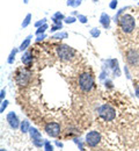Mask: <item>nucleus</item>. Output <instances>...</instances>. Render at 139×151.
<instances>
[{"label": "nucleus", "mask_w": 139, "mask_h": 151, "mask_svg": "<svg viewBox=\"0 0 139 151\" xmlns=\"http://www.w3.org/2000/svg\"><path fill=\"white\" fill-rule=\"evenodd\" d=\"M118 26L124 34H130L135 30L136 21L131 14H122L118 20Z\"/></svg>", "instance_id": "f257e3e1"}, {"label": "nucleus", "mask_w": 139, "mask_h": 151, "mask_svg": "<svg viewBox=\"0 0 139 151\" xmlns=\"http://www.w3.org/2000/svg\"><path fill=\"white\" fill-rule=\"evenodd\" d=\"M94 85V78L91 73H82L79 77V86L83 92H89L93 88Z\"/></svg>", "instance_id": "f03ea898"}, {"label": "nucleus", "mask_w": 139, "mask_h": 151, "mask_svg": "<svg viewBox=\"0 0 139 151\" xmlns=\"http://www.w3.org/2000/svg\"><path fill=\"white\" fill-rule=\"evenodd\" d=\"M99 115L104 121H113L116 117V111L110 105H102L99 108Z\"/></svg>", "instance_id": "7ed1b4c3"}, {"label": "nucleus", "mask_w": 139, "mask_h": 151, "mask_svg": "<svg viewBox=\"0 0 139 151\" xmlns=\"http://www.w3.org/2000/svg\"><path fill=\"white\" fill-rule=\"evenodd\" d=\"M57 54H58V56H59L60 59H63V60H70L72 57H74L76 51H74V49H72L71 47L63 44V45H59V47L57 48Z\"/></svg>", "instance_id": "20e7f679"}, {"label": "nucleus", "mask_w": 139, "mask_h": 151, "mask_svg": "<svg viewBox=\"0 0 139 151\" xmlns=\"http://www.w3.org/2000/svg\"><path fill=\"white\" fill-rule=\"evenodd\" d=\"M44 130L51 137H57L60 134V124L57 122H49L45 124Z\"/></svg>", "instance_id": "39448f33"}, {"label": "nucleus", "mask_w": 139, "mask_h": 151, "mask_svg": "<svg viewBox=\"0 0 139 151\" xmlns=\"http://www.w3.org/2000/svg\"><path fill=\"white\" fill-rule=\"evenodd\" d=\"M101 141V135L98 132L93 130V132H89L86 135V143L89 145V147H96Z\"/></svg>", "instance_id": "423d86ee"}, {"label": "nucleus", "mask_w": 139, "mask_h": 151, "mask_svg": "<svg viewBox=\"0 0 139 151\" xmlns=\"http://www.w3.org/2000/svg\"><path fill=\"white\" fill-rule=\"evenodd\" d=\"M30 136H31V139H33V143H34V145L35 147H37V148H41L45 142H44V139L42 138V135H41V132L36 129V128H30Z\"/></svg>", "instance_id": "0eeeda50"}, {"label": "nucleus", "mask_w": 139, "mask_h": 151, "mask_svg": "<svg viewBox=\"0 0 139 151\" xmlns=\"http://www.w3.org/2000/svg\"><path fill=\"white\" fill-rule=\"evenodd\" d=\"M7 122H8V124H9L13 129H18L21 126L20 121H19L16 114L14 113V112H11V113L7 114Z\"/></svg>", "instance_id": "6e6552de"}, {"label": "nucleus", "mask_w": 139, "mask_h": 151, "mask_svg": "<svg viewBox=\"0 0 139 151\" xmlns=\"http://www.w3.org/2000/svg\"><path fill=\"white\" fill-rule=\"evenodd\" d=\"M126 59L128 62L131 64V65H135L137 64L139 60V55L136 50H130L128 54H126Z\"/></svg>", "instance_id": "1a4fd4ad"}, {"label": "nucleus", "mask_w": 139, "mask_h": 151, "mask_svg": "<svg viewBox=\"0 0 139 151\" xmlns=\"http://www.w3.org/2000/svg\"><path fill=\"white\" fill-rule=\"evenodd\" d=\"M100 22H101V24L107 29V28H109V26H110V17L107 14V13H102L101 14V18H100Z\"/></svg>", "instance_id": "9d476101"}, {"label": "nucleus", "mask_w": 139, "mask_h": 151, "mask_svg": "<svg viewBox=\"0 0 139 151\" xmlns=\"http://www.w3.org/2000/svg\"><path fill=\"white\" fill-rule=\"evenodd\" d=\"M22 63L26 65V66H30L33 64V57L30 52H26L23 56H22Z\"/></svg>", "instance_id": "9b49d317"}, {"label": "nucleus", "mask_w": 139, "mask_h": 151, "mask_svg": "<svg viewBox=\"0 0 139 151\" xmlns=\"http://www.w3.org/2000/svg\"><path fill=\"white\" fill-rule=\"evenodd\" d=\"M20 128H21V132H23V134H26V132H28L29 130H30V126H29V122L27 121V120H24V121H22L21 122V126H20Z\"/></svg>", "instance_id": "f8f14e48"}, {"label": "nucleus", "mask_w": 139, "mask_h": 151, "mask_svg": "<svg viewBox=\"0 0 139 151\" xmlns=\"http://www.w3.org/2000/svg\"><path fill=\"white\" fill-rule=\"evenodd\" d=\"M30 38H31V36H28V37L26 38L22 43H21V45H20V50L21 51H23V50H26L27 48H28V45L30 44Z\"/></svg>", "instance_id": "ddd939ff"}, {"label": "nucleus", "mask_w": 139, "mask_h": 151, "mask_svg": "<svg viewBox=\"0 0 139 151\" xmlns=\"http://www.w3.org/2000/svg\"><path fill=\"white\" fill-rule=\"evenodd\" d=\"M16 52H18V49H14V50H12L11 55H9L8 59H7V62H8L9 64H13V63H14V59H15V55H16Z\"/></svg>", "instance_id": "4468645a"}, {"label": "nucleus", "mask_w": 139, "mask_h": 151, "mask_svg": "<svg viewBox=\"0 0 139 151\" xmlns=\"http://www.w3.org/2000/svg\"><path fill=\"white\" fill-rule=\"evenodd\" d=\"M82 0H67V6H71V7H78L80 4H81Z\"/></svg>", "instance_id": "2eb2a0df"}, {"label": "nucleus", "mask_w": 139, "mask_h": 151, "mask_svg": "<svg viewBox=\"0 0 139 151\" xmlns=\"http://www.w3.org/2000/svg\"><path fill=\"white\" fill-rule=\"evenodd\" d=\"M30 20H31V14H27V17H26L24 21L22 22V27H23V28H26V27L30 23Z\"/></svg>", "instance_id": "dca6fc26"}, {"label": "nucleus", "mask_w": 139, "mask_h": 151, "mask_svg": "<svg viewBox=\"0 0 139 151\" xmlns=\"http://www.w3.org/2000/svg\"><path fill=\"white\" fill-rule=\"evenodd\" d=\"M100 34H101V32H100L99 28H93V29L91 30V35H92L93 37H99Z\"/></svg>", "instance_id": "f3484780"}, {"label": "nucleus", "mask_w": 139, "mask_h": 151, "mask_svg": "<svg viewBox=\"0 0 139 151\" xmlns=\"http://www.w3.org/2000/svg\"><path fill=\"white\" fill-rule=\"evenodd\" d=\"M44 148H45V151H53V147L51 145V143H50L49 141H45Z\"/></svg>", "instance_id": "a211bd4d"}, {"label": "nucleus", "mask_w": 139, "mask_h": 151, "mask_svg": "<svg viewBox=\"0 0 139 151\" xmlns=\"http://www.w3.org/2000/svg\"><path fill=\"white\" fill-rule=\"evenodd\" d=\"M67 37V34L66 33H58L56 34L52 38H56V40H61V38H66Z\"/></svg>", "instance_id": "6ab92c4d"}, {"label": "nucleus", "mask_w": 139, "mask_h": 151, "mask_svg": "<svg viewBox=\"0 0 139 151\" xmlns=\"http://www.w3.org/2000/svg\"><path fill=\"white\" fill-rule=\"evenodd\" d=\"M45 29H48V24H43L42 27H40V28L36 30V34L40 35L41 33H44V32H45Z\"/></svg>", "instance_id": "aec40b11"}, {"label": "nucleus", "mask_w": 139, "mask_h": 151, "mask_svg": "<svg viewBox=\"0 0 139 151\" xmlns=\"http://www.w3.org/2000/svg\"><path fill=\"white\" fill-rule=\"evenodd\" d=\"M7 106H8V101H7V100L2 101V102H1V107H0V113H4V111L6 109Z\"/></svg>", "instance_id": "412c9836"}, {"label": "nucleus", "mask_w": 139, "mask_h": 151, "mask_svg": "<svg viewBox=\"0 0 139 151\" xmlns=\"http://www.w3.org/2000/svg\"><path fill=\"white\" fill-rule=\"evenodd\" d=\"M52 19H56V20H61V19H64V15H63V14H61V13H59V12H58V13H56V14H55V15H53V18H52Z\"/></svg>", "instance_id": "4be33fe9"}, {"label": "nucleus", "mask_w": 139, "mask_h": 151, "mask_svg": "<svg viewBox=\"0 0 139 151\" xmlns=\"http://www.w3.org/2000/svg\"><path fill=\"white\" fill-rule=\"evenodd\" d=\"M109 7H110L111 9H115V8L117 7V1H116V0H113V1L110 2V5H109Z\"/></svg>", "instance_id": "5701e85b"}, {"label": "nucleus", "mask_w": 139, "mask_h": 151, "mask_svg": "<svg viewBox=\"0 0 139 151\" xmlns=\"http://www.w3.org/2000/svg\"><path fill=\"white\" fill-rule=\"evenodd\" d=\"M65 22H66V23H73V22H76V19H74V18H72V17H71V18L68 17V18H66V19H65Z\"/></svg>", "instance_id": "b1692460"}, {"label": "nucleus", "mask_w": 139, "mask_h": 151, "mask_svg": "<svg viewBox=\"0 0 139 151\" xmlns=\"http://www.w3.org/2000/svg\"><path fill=\"white\" fill-rule=\"evenodd\" d=\"M78 19H79L80 22H82V23H86V22H87V18H86L85 15H79Z\"/></svg>", "instance_id": "393cba45"}, {"label": "nucleus", "mask_w": 139, "mask_h": 151, "mask_svg": "<svg viewBox=\"0 0 139 151\" xmlns=\"http://www.w3.org/2000/svg\"><path fill=\"white\" fill-rule=\"evenodd\" d=\"M45 21H46V20L43 19L42 21H38V22H36V23H35V26H36V27H40L41 24H45Z\"/></svg>", "instance_id": "a878e982"}, {"label": "nucleus", "mask_w": 139, "mask_h": 151, "mask_svg": "<svg viewBox=\"0 0 139 151\" xmlns=\"http://www.w3.org/2000/svg\"><path fill=\"white\" fill-rule=\"evenodd\" d=\"M136 95L139 98V84L138 85H136Z\"/></svg>", "instance_id": "bb28decb"}, {"label": "nucleus", "mask_w": 139, "mask_h": 151, "mask_svg": "<svg viewBox=\"0 0 139 151\" xmlns=\"http://www.w3.org/2000/svg\"><path fill=\"white\" fill-rule=\"evenodd\" d=\"M5 94H6L5 90H1V94H0V98H1V99H4V96H5Z\"/></svg>", "instance_id": "cd10ccee"}, {"label": "nucleus", "mask_w": 139, "mask_h": 151, "mask_svg": "<svg viewBox=\"0 0 139 151\" xmlns=\"http://www.w3.org/2000/svg\"><path fill=\"white\" fill-rule=\"evenodd\" d=\"M44 37H45V35H40V36L37 37V41H42V40H43Z\"/></svg>", "instance_id": "c85d7f7f"}, {"label": "nucleus", "mask_w": 139, "mask_h": 151, "mask_svg": "<svg viewBox=\"0 0 139 151\" xmlns=\"http://www.w3.org/2000/svg\"><path fill=\"white\" fill-rule=\"evenodd\" d=\"M56 144H57V147H59V148H61V147H63V143H59L58 141L56 142Z\"/></svg>", "instance_id": "c756f323"}, {"label": "nucleus", "mask_w": 139, "mask_h": 151, "mask_svg": "<svg viewBox=\"0 0 139 151\" xmlns=\"http://www.w3.org/2000/svg\"><path fill=\"white\" fill-rule=\"evenodd\" d=\"M23 1H24V4H28V1H29V0H23Z\"/></svg>", "instance_id": "7c9ffc66"}, {"label": "nucleus", "mask_w": 139, "mask_h": 151, "mask_svg": "<svg viewBox=\"0 0 139 151\" xmlns=\"http://www.w3.org/2000/svg\"><path fill=\"white\" fill-rule=\"evenodd\" d=\"M0 151H7V150H6V149H1Z\"/></svg>", "instance_id": "2f4dec72"}, {"label": "nucleus", "mask_w": 139, "mask_h": 151, "mask_svg": "<svg viewBox=\"0 0 139 151\" xmlns=\"http://www.w3.org/2000/svg\"><path fill=\"white\" fill-rule=\"evenodd\" d=\"M93 1H98V0H93Z\"/></svg>", "instance_id": "473e14b6"}]
</instances>
